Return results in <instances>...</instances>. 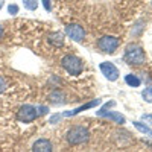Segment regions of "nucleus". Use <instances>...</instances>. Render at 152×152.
I'll return each mask as SVG.
<instances>
[{
    "mask_svg": "<svg viewBox=\"0 0 152 152\" xmlns=\"http://www.w3.org/2000/svg\"><path fill=\"white\" fill-rule=\"evenodd\" d=\"M66 140L69 145L72 146H79V145H85L90 140V131L87 126L84 125H75L70 126L66 132Z\"/></svg>",
    "mask_w": 152,
    "mask_h": 152,
    "instance_id": "obj_1",
    "label": "nucleus"
},
{
    "mask_svg": "<svg viewBox=\"0 0 152 152\" xmlns=\"http://www.w3.org/2000/svg\"><path fill=\"white\" fill-rule=\"evenodd\" d=\"M123 59H125V62H128L129 66H142L146 62V53H145V50L140 44L131 43L125 49Z\"/></svg>",
    "mask_w": 152,
    "mask_h": 152,
    "instance_id": "obj_2",
    "label": "nucleus"
},
{
    "mask_svg": "<svg viewBox=\"0 0 152 152\" xmlns=\"http://www.w3.org/2000/svg\"><path fill=\"white\" fill-rule=\"evenodd\" d=\"M61 66L70 76H79L85 69L84 61L79 56L72 55V53H67V55H64L61 58Z\"/></svg>",
    "mask_w": 152,
    "mask_h": 152,
    "instance_id": "obj_3",
    "label": "nucleus"
},
{
    "mask_svg": "<svg viewBox=\"0 0 152 152\" xmlns=\"http://www.w3.org/2000/svg\"><path fill=\"white\" fill-rule=\"evenodd\" d=\"M119 44H120V40L113 35H102L96 41V47L104 53H114L119 49Z\"/></svg>",
    "mask_w": 152,
    "mask_h": 152,
    "instance_id": "obj_4",
    "label": "nucleus"
},
{
    "mask_svg": "<svg viewBox=\"0 0 152 152\" xmlns=\"http://www.w3.org/2000/svg\"><path fill=\"white\" fill-rule=\"evenodd\" d=\"M35 119H38V113L37 107L31 104H24L18 108L17 111V120L21 123H32Z\"/></svg>",
    "mask_w": 152,
    "mask_h": 152,
    "instance_id": "obj_5",
    "label": "nucleus"
},
{
    "mask_svg": "<svg viewBox=\"0 0 152 152\" xmlns=\"http://www.w3.org/2000/svg\"><path fill=\"white\" fill-rule=\"evenodd\" d=\"M64 34L70 38V40H73L76 43H82L85 40V35H87L85 29L81 26V24H78V23L67 24V26L64 28Z\"/></svg>",
    "mask_w": 152,
    "mask_h": 152,
    "instance_id": "obj_6",
    "label": "nucleus"
},
{
    "mask_svg": "<svg viewBox=\"0 0 152 152\" xmlns=\"http://www.w3.org/2000/svg\"><path fill=\"white\" fill-rule=\"evenodd\" d=\"M99 70H100V73H102L110 82H116V81L119 79V76H120L119 69L114 66L113 62H110V61L100 62V64H99Z\"/></svg>",
    "mask_w": 152,
    "mask_h": 152,
    "instance_id": "obj_7",
    "label": "nucleus"
},
{
    "mask_svg": "<svg viewBox=\"0 0 152 152\" xmlns=\"http://www.w3.org/2000/svg\"><path fill=\"white\" fill-rule=\"evenodd\" d=\"M100 104H102V100H100V99L90 100L88 104L81 105V107H78V108H75V110L64 111V113H62V117H73V116H76V114H79V113H82V111H87V110H90V108H94V107H97V105H100Z\"/></svg>",
    "mask_w": 152,
    "mask_h": 152,
    "instance_id": "obj_8",
    "label": "nucleus"
},
{
    "mask_svg": "<svg viewBox=\"0 0 152 152\" xmlns=\"http://www.w3.org/2000/svg\"><path fill=\"white\" fill-rule=\"evenodd\" d=\"M32 152H53V145L49 138H38L32 145Z\"/></svg>",
    "mask_w": 152,
    "mask_h": 152,
    "instance_id": "obj_9",
    "label": "nucleus"
},
{
    "mask_svg": "<svg viewBox=\"0 0 152 152\" xmlns=\"http://www.w3.org/2000/svg\"><path fill=\"white\" fill-rule=\"evenodd\" d=\"M47 41H49V44H52L55 47H62L64 41H66V34L61 31H53L47 35Z\"/></svg>",
    "mask_w": 152,
    "mask_h": 152,
    "instance_id": "obj_10",
    "label": "nucleus"
},
{
    "mask_svg": "<svg viewBox=\"0 0 152 152\" xmlns=\"http://www.w3.org/2000/svg\"><path fill=\"white\" fill-rule=\"evenodd\" d=\"M49 102L55 105V107H59V105H66L67 102V99H66V94L64 91H61V90H52L49 93Z\"/></svg>",
    "mask_w": 152,
    "mask_h": 152,
    "instance_id": "obj_11",
    "label": "nucleus"
},
{
    "mask_svg": "<svg viewBox=\"0 0 152 152\" xmlns=\"http://www.w3.org/2000/svg\"><path fill=\"white\" fill-rule=\"evenodd\" d=\"M97 116H99V117H107V119H111L113 122L120 123V125H123V123L126 122V120H125V117L122 116L120 113L110 111V110H102V108H100V110L97 111Z\"/></svg>",
    "mask_w": 152,
    "mask_h": 152,
    "instance_id": "obj_12",
    "label": "nucleus"
},
{
    "mask_svg": "<svg viewBox=\"0 0 152 152\" xmlns=\"http://www.w3.org/2000/svg\"><path fill=\"white\" fill-rule=\"evenodd\" d=\"M125 82H126V85H129V87H132V88H137V87L142 85V79L138 78L137 75H132V73H129V75L125 76Z\"/></svg>",
    "mask_w": 152,
    "mask_h": 152,
    "instance_id": "obj_13",
    "label": "nucleus"
},
{
    "mask_svg": "<svg viewBox=\"0 0 152 152\" xmlns=\"http://www.w3.org/2000/svg\"><path fill=\"white\" fill-rule=\"evenodd\" d=\"M132 125H134V128H137L140 132H143V134H146V135H152V129L149 128L146 123H143V122H134Z\"/></svg>",
    "mask_w": 152,
    "mask_h": 152,
    "instance_id": "obj_14",
    "label": "nucleus"
},
{
    "mask_svg": "<svg viewBox=\"0 0 152 152\" xmlns=\"http://www.w3.org/2000/svg\"><path fill=\"white\" fill-rule=\"evenodd\" d=\"M23 6L28 11H35L38 8V0H23Z\"/></svg>",
    "mask_w": 152,
    "mask_h": 152,
    "instance_id": "obj_15",
    "label": "nucleus"
},
{
    "mask_svg": "<svg viewBox=\"0 0 152 152\" xmlns=\"http://www.w3.org/2000/svg\"><path fill=\"white\" fill-rule=\"evenodd\" d=\"M142 97L146 100V102H152V87H146L145 90L142 91Z\"/></svg>",
    "mask_w": 152,
    "mask_h": 152,
    "instance_id": "obj_16",
    "label": "nucleus"
},
{
    "mask_svg": "<svg viewBox=\"0 0 152 152\" xmlns=\"http://www.w3.org/2000/svg\"><path fill=\"white\" fill-rule=\"evenodd\" d=\"M37 113H38V117L46 116V114L49 113V107H46V105H37Z\"/></svg>",
    "mask_w": 152,
    "mask_h": 152,
    "instance_id": "obj_17",
    "label": "nucleus"
},
{
    "mask_svg": "<svg viewBox=\"0 0 152 152\" xmlns=\"http://www.w3.org/2000/svg\"><path fill=\"white\" fill-rule=\"evenodd\" d=\"M8 12H9L11 15H17V14H18V5L11 3V5L8 6Z\"/></svg>",
    "mask_w": 152,
    "mask_h": 152,
    "instance_id": "obj_18",
    "label": "nucleus"
},
{
    "mask_svg": "<svg viewBox=\"0 0 152 152\" xmlns=\"http://www.w3.org/2000/svg\"><path fill=\"white\" fill-rule=\"evenodd\" d=\"M61 119H62V114H59V113H58V114H53V116L49 119V123H50V125H55V123H58Z\"/></svg>",
    "mask_w": 152,
    "mask_h": 152,
    "instance_id": "obj_19",
    "label": "nucleus"
},
{
    "mask_svg": "<svg viewBox=\"0 0 152 152\" xmlns=\"http://www.w3.org/2000/svg\"><path fill=\"white\" fill-rule=\"evenodd\" d=\"M137 24H138V26H134V28H132V35H140V34H142V28H143V21H138Z\"/></svg>",
    "mask_w": 152,
    "mask_h": 152,
    "instance_id": "obj_20",
    "label": "nucleus"
},
{
    "mask_svg": "<svg viewBox=\"0 0 152 152\" xmlns=\"http://www.w3.org/2000/svg\"><path fill=\"white\" fill-rule=\"evenodd\" d=\"M41 2H43V6L47 12L52 11V0H41Z\"/></svg>",
    "mask_w": 152,
    "mask_h": 152,
    "instance_id": "obj_21",
    "label": "nucleus"
},
{
    "mask_svg": "<svg viewBox=\"0 0 152 152\" xmlns=\"http://www.w3.org/2000/svg\"><path fill=\"white\" fill-rule=\"evenodd\" d=\"M6 87H8V84H6V81L0 76V94H2L5 90H6Z\"/></svg>",
    "mask_w": 152,
    "mask_h": 152,
    "instance_id": "obj_22",
    "label": "nucleus"
},
{
    "mask_svg": "<svg viewBox=\"0 0 152 152\" xmlns=\"http://www.w3.org/2000/svg\"><path fill=\"white\" fill-rule=\"evenodd\" d=\"M114 105H116V100H108V102L102 107V110H110V108H113Z\"/></svg>",
    "mask_w": 152,
    "mask_h": 152,
    "instance_id": "obj_23",
    "label": "nucleus"
},
{
    "mask_svg": "<svg viewBox=\"0 0 152 152\" xmlns=\"http://www.w3.org/2000/svg\"><path fill=\"white\" fill-rule=\"evenodd\" d=\"M143 120H148V122L152 123V114H145V116H143Z\"/></svg>",
    "mask_w": 152,
    "mask_h": 152,
    "instance_id": "obj_24",
    "label": "nucleus"
},
{
    "mask_svg": "<svg viewBox=\"0 0 152 152\" xmlns=\"http://www.w3.org/2000/svg\"><path fill=\"white\" fill-rule=\"evenodd\" d=\"M2 35H3V26L0 24V38H2Z\"/></svg>",
    "mask_w": 152,
    "mask_h": 152,
    "instance_id": "obj_25",
    "label": "nucleus"
},
{
    "mask_svg": "<svg viewBox=\"0 0 152 152\" xmlns=\"http://www.w3.org/2000/svg\"><path fill=\"white\" fill-rule=\"evenodd\" d=\"M2 5H3V2H0V9H2Z\"/></svg>",
    "mask_w": 152,
    "mask_h": 152,
    "instance_id": "obj_26",
    "label": "nucleus"
}]
</instances>
